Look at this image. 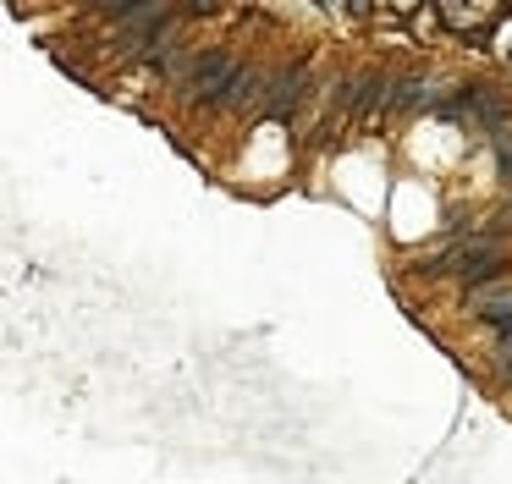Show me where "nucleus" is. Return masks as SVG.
<instances>
[{"mask_svg": "<svg viewBox=\"0 0 512 484\" xmlns=\"http://www.w3.org/2000/svg\"><path fill=\"white\" fill-rule=\"evenodd\" d=\"M474 314H485L490 325L512 330V286H479V292H474Z\"/></svg>", "mask_w": 512, "mask_h": 484, "instance_id": "20e7f679", "label": "nucleus"}, {"mask_svg": "<svg viewBox=\"0 0 512 484\" xmlns=\"http://www.w3.org/2000/svg\"><path fill=\"white\" fill-rule=\"evenodd\" d=\"M507 369H512V341H507Z\"/></svg>", "mask_w": 512, "mask_h": 484, "instance_id": "423d86ee", "label": "nucleus"}, {"mask_svg": "<svg viewBox=\"0 0 512 484\" xmlns=\"http://www.w3.org/2000/svg\"><path fill=\"white\" fill-rule=\"evenodd\" d=\"M496 264H501V237H474V242H457V248L441 259V270H457V275H468V281H485Z\"/></svg>", "mask_w": 512, "mask_h": 484, "instance_id": "f03ea898", "label": "nucleus"}, {"mask_svg": "<svg viewBox=\"0 0 512 484\" xmlns=\"http://www.w3.org/2000/svg\"><path fill=\"white\" fill-rule=\"evenodd\" d=\"M441 22L446 28H457V33H474V44H485L490 39V28L501 22V6H457V0H446L441 6Z\"/></svg>", "mask_w": 512, "mask_h": 484, "instance_id": "7ed1b4c3", "label": "nucleus"}, {"mask_svg": "<svg viewBox=\"0 0 512 484\" xmlns=\"http://www.w3.org/2000/svg\"><path fill=\"white\" fill-rule=\"evenodd\" d=\"M298 83H303V72H281L276 88H270V110H287V99H298Z\"/></svg>", "mask_w": 512, "mask_h": 484, "instance_id": "39448f33", "label": "nucleus"}, {"mask_svg": "<svg viewBox=\"0 0 512 484\" xmlns=\"http://www.w3.org/2000/svg\"><path fill=\"white\" fill-rule=\"evenodd\" d=\"M182 72H188V83L199 88V94H210V99H243V88H254V77H248L232 55H221V50L188 55Z\"/></svg>", "mask_w": 512, "mask_h": 484, "instance_id": "f257e3e1", "label": "nucleus"}]
</instances>
